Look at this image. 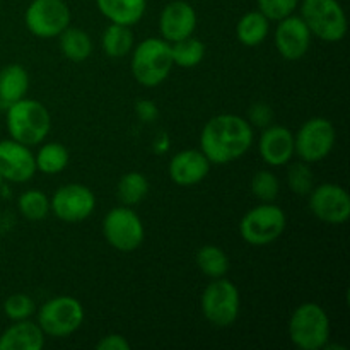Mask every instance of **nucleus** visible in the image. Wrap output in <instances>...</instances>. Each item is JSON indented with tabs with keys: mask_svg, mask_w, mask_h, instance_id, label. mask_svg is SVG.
<instances>
[{
	"mask_svg": "<svg viewBox=\"0 0 350 350\" xmlns=\"http://www.w3.org/2000/svg\"><path fill=\"white\" fill-rule=\"evenodd\" d=\"M252 146V123L232 113L211 118L200 133V150L211 164L232 163L245 156Z\"/></svg>",
	"mask_w": 350,
	"mask_h": 350,
	"instance_id": "1",
	"label": "nucleus"
},
{
	"mask_svg": "<svg viewBox=\"0 0 350 350\" xmlns=\"http://www.w3.org/2000/svg\"><path fill=\"white\" fill-rule=\"evenodd\" d=\"M51 129L50 111L36 99L23 98L7 106V130L10 139L27 147L38 146Z\"/></svg>",
	"mask_w": 350,
	"mask_h": 350,
	"instance_id": "2",
	"label": "nucleus"
},
{
	"mask_svg": "<svg viewBox=\"0 0 350 350\" xmlns=\"http://www.w3.org/2000/svg\"><path fill=\"white\" fill-rule=\"evenodd\" d=\"M171 43L161 38L140 41L132 55V75L144 88H156L173 70Z\"/></svg>",
	"mask_w": 350,
	"mask_h": 350,
	"instance_id": "3",
	"label": "nucleus"
},
{
	"mask_svg": "<svg viewBox=\"0 0 350 350\" xmlns=\"http://www.w3.org/2000/svg\"><path fill=\"white\" fill-rule=\"evenodd\" d=\"M289 337L296 347L320 350L330 340V318L317 303H304L289 320Z\"/></svg>",
	"mask_w": 350,
	"mask_h": 350,
	"instance_id": "4",
	"label": "nucleus"
},
{
	"mask_svg": "<svg viewBox=\"0 0 350 350\" xmlns=\"http://www.w3.org/2000/svg\"><path fill=\"white\" fill-rule=\"evenodd\" d=\"M286 212L273 202H262L250 208L239 222L241 238L252 246H267L286 231Z\"/></svg>",
	"mask_w": 350,
	"mask_h": 350,
	"instance_id": "5",
	"label": "nucleus"
},
{
	"mask_svg": "<svg viewBox=\"0 0 350 350\" xmlns=\"http://www.w3.org/2000/svg\"><path fill=\"white\" fill-rule=\"evenodd\" d=\"M301 17L311 36L327 43L342 41L347 34V17L337 0H303Z\"/></svg>",
	"mask_w": 350,
	"mask_h": 350,
	"instance_id": "6",
	"label": "nucleus"
},
{
	"mask_svg": "<svg viewBox=\"0 0 350 350\" xmlns=\"http://www.w3.org/2000/svg\"><path fill=\"white\" fill-rule=\"evenodd\" d=\"M200 306L208 323L219 328L231 327L238 320L241 308L238 287L224 277L212 279L202 294Z\"/></svg>",
	"mask_w": 350,
	"mask_h": 350,
	"instance_id": "7",
	"label": "nucleus"
},
{
	"mask_svg": "<svg viewBox=\"0 0 350 350\" xmlns=\"http://www.w3.org/2000/svg\"><path fill=\"white\" fill-rule=\"evenodd\" d=\"M84 321V308L75 297L57 296L46 301L38 311V325L44 335L64 338L81 328Z\"/></svg>",
	"mask_w": 350,
	"mask_h": 350,
	"instance_id": "8",
	"label": "nucleus"
},
{
	"mask_svg": "<svg viewBox=\"0 0 350 350\" xmlns=\"http://www.w3.org/2000/svg\"><path fill=\"white\" fill-rule=\"evenodd\" d=\"M337 140L335 126L330 120L314 116L310 118L294 137V154L308 164L320 163L332 152Z\"/></svg>",
	"mask_w": 350,
	"mask_h": 350,
	"instance_id": "9",
	"label": "nucleus"
},
{
	"mask_svg": "<svg viewBox=\"0 0 350 350\" xmlns=\"http://www.w3.org/2000/svg\"><path fill=\"white\" fill-rule=\"evenodd\" d=\"M103 234L109 246L123 253L133 252L139 248L146 236L142 221L139 215L126 205L115 207L105 215L103 221Z\"/></svg>",
	"mask_w": 350,
	"mask_h": 350,
	"instance_id": "10",
	"label": "nucleus"
},
{
	"mask_svg": "<svg viewBox=\"0 0 350 350\" xmlns=\"http://www.w3.org/2000/svg\"><path fill=\"white\" fill-rule=\"evenodd\" d=\"M24 23L38 38H58L70 24V9L65 0H33L24 14Z\"/></svg>",
	"mask_w": 350,
	"mask_h": 350,
	"instance_id": "11",
	"label": "nucleus"
},
{
	"mask_svg": "<svg viewBox=\"0 0 350 350\" xmlns=\"http://www.w3.org/2000/svg\"><path fill=\"white\" fill-rule=\"evenodd\" d=\"M96 208V197L85 185L68 183L58 188L50 200V211L65 222L85 221Z\"/></svg>",
	"mask_w": 350,
	"mask_h": 350,
	"instance_id": "12",
	"label": "nucleus"
},
{
	"mask_svg": "<svg viewBox=\"0 0 350 350\" xmlns=\"http://www.w3.org/2000/svg\"><path fill=\"white\" fill-rule=\"evenodd\" d=\"M310 208L327 224H344L350 219V197L340 185H318L310 191Z\"/></svg>",
	"mask_w": 350,
	"mask_h": 350,
	"instance_id": "13",
	"label": "nucleus"
},
{
	"mask_svg": "<svg viewBox=\"0 0 350 350\" xmlns=\"http://www.w3.org/2000/svg\"><path fill=\"white\" fill-rule=\"evenodd\" d=\"M36 173V159L31 149L17 140L0 142V174L12 183H26Z\"/></svg>",
	"mask_w": 350,
	"mask_h": 350,
	"instance_id": "14",
	"label": "nucleus"
},
{
	"mask_svg": "<svg viewBox=\"0 0 350 350\" xmlns=\"http://www.w3.org/2000/svg\"><path fill=\"white\" fill-rule=\"evenodd\" d=\"M275 48L286 60H299L311 46V33L301 16L284 17L277 21Z\"/></svg>",
	"mask_w": 350,
	"mask_h": 350,
	"instance_id": "15",
	"label": "nucleus"
},
{
	"mask_svg": "<svg viewBox=\"0 0 350 350\" xmlns=\"http://www.w3.org/2000/svg\"><path fill=\"white\" fill-rule=\"evenodd\" d=\"M197 27V12L185 0H173L163 9L159 16V31L163 40L176 43L188 36H193Z\"/></svg>",
	"mask_w": 350,
	"mask_h": 350,
	"instance_id": "16",
	"label": "nucleus"
},
{
	"mask_svg": "<svg viewBox=\"0 0 350 350\" xmlns=\"http://www.w3.org/2000/svg\"><path fill=\"white\" fill-rule=\"evenodd\" d=\"M258 150L269 166H284L294 157V133L282 125L265 126L260 137Z\"/></svg>",
	"mask_w": 350,
	"mask_h": 350,
	"instance_id": "17",
	"label": "nucleus"
},
{
	"mask_svg": "<svg viewBox=\"0 0 350 350\" xmlns=\"http://www.w3.org/2000/svg\"><path fill=\"white\" fill-rule=\"evenodd\" d=\"M208 171H211V161L202 150L197 149L181 150L170 161V176L180 187L198 185L205 180Z\"/></svg>",
	"mask_w": 350,
	"mask_h": 350,
	"instance_id": "18",
	"label": "nucleus"
},
{
	"mask_svg": "<svg viewBox=\"0 0 350 350\" xmlns=\"http://www.w3.org/2000/svg\"><path fill=\"white\" fill-rule=\"evenodd\" d=\"M43 347V330L29 318L16 321L0 335V350H41Z\"/></svg>",
	"mask_w": 350,
	"mask_h": 350,
	"instance_id": "19",
	"label": "nucleus"
},
{
	"mask_svg": "<svg viewBox=\"0 0 350 350\" xmlns=\"http://www.w3.org/2000/svg\"><path fill=\"white\" fill-rule=\"evenodd\" d=\"M96 5L109 23L132 27L146 14L147 0H96Z\"/></svg>",
	"mask_w": 350,
	"mask_h": 350,
	"instance_id": "20",
	"label": "nucleus"
},
{
	"mask_svg": "<svg viewBox=\"0 0 350 350\" xmlns=\"http://www.w3.org/2000/svg\"><path fill=\"white\" fill-rule=\"evenodd\" d=\"M29 89V75L23 65H7L0 70V105L10 106L26 98Z\"/></svg>",
	"mask_w": 350,
	"mask_h": 350,
	"instance_id": "21",
	"label": "nucleus"
},
{
	"mask_svg": "<svg viewBox=\"0 0 350 350\" xmlns=\"http://www.w3.org/2000/svg\"><path fill=\"white\" fill-rule=\"evenodd\" d=\"M270 31V21L260 10L246 12L236 24V36L245 46H258Z\"/></svg>",
	"mask_w": 350,
	"mask_h": 350,
	"instance_id": "22",
	"label": "nucleus"
},
{
	"mask_svg": "<svg viewBox=\"0 0 350 350\" xmlns=\"http://www.w3.org/2000/svg\"><path fill=\"white\" fill-rule=\"evenodd\" d=\"M60 50L70 62L81 64L92 53L91 36L79 27H67L60 33Z\"/></svg>",
	"mask_w": 350,
	"mask_h": 350,
	"instance_id": "23",
	"label": "nucleus"
},
{
	"mask_svg": "<svg viewBox=\"0 0 350 350\" xmlns=\"http://www.w3.org/2000/svg\"><path fill=\"white\" fill-rule=\"evenodd\" d=\"M103 50L108 57L122 58L133 50V33L130 26L109 24L103 33Z\"/></svg>",
	"mask_w": 350,
	"mask_h": 350,
	"instance_id": "24",
	"label": "nucleus"
},
{
	"mask_svg": "<svg viewBox=\"0 0 350 350\" xmlns=\"http://www.w3.org/2000/svg\"><path fill=\"white\" fill-rule=\"evenodd\" d=\"M149 193V181L142 173H126L120 178L118 187H116V195H118L120 202L126 207L140 204L144 198Z\"/></svg>",
	"mask_w": 350,
	"mask_h": 350,
	"instance_id": "25",
	"label": "nucleus"
},
{
	"mask_svg": "<svg viewBox=\"0 0 350 350\" xmlns=\"http://www.w3.org/2000/svg\"><path fill=\"white\" fill-rule=\"evenodd\" d=\"M36 159V170L44 174H58L67 167L68 150L58 142H48L40 147Z\"/></svg>",
	"mask_w": 350,
	"mask_h": 350,
	"instance_id": "26",
	"label": "nucleus"
},
{
	"mask_svg": "<svg viewBox=\"0 0 350 350\" xmlns=\"http://www.w3.org/2000/svg\"><path fill=\"white\" fill-rule=\"evenodd\" d=\"M197 265L202 272L211 279H219L224 277L229 270V258L226 252L219 246L207 245L202 246L197 252Z\"/></svg>",
	"mask_w": 350,
	"mask_h": 350,
	"instance_id": "27",
	"label": "nucleus"
},
{
	"mask_svg": "<svg viewBox=\"0 0 350 350\" xmlns=\"http://www.w3.org/2000/svg\"><path fill=\"white\" fill-rule=\"evenodd\" d=\"M171 57L173 64L183 68H193L204 60L205 44L193 36L171 43Z\"/></svg>",
	"mask_w": 350,
	"mask_h": 350,
	"instance_id": "28",
	"label": "nucleus"
},
{
	"mask_svg": "<svg viewBox=\"0 0 350 350\" xmlns=\"http://www.w3.org/2000/svg\"><path fill=\"white\" fill-rule=\"evenodd\" d=\"M17 208L29 221H43L50 214V198L40 190H27L17 200Z\"/></svg>",
	"mask_w": 350,
	"mask_h": 350,
	"instance_id": "29",
	"label": "nucleus"
},
{
	"mask_svg": "<svg viewBox=\"0 0 350 350\" xmlns=\"http://www.w3.org/2000/svg\"><path fill=\"white\" fill-rule=\"evenodd\" d=\"M252 193L260 202H273L280 193L279 178L272 171H258L252 180Z\"/></svg>",
	"mask_w": 350,
	"mask_h": 350,
	"instance_id": "30",
	"label": "nucleus"
},
{
	"mask_svg": "<svg viewBox=\"0 0 350 350\" xmlns=\"http://www.w3.org/2000/svg\"><path fill=\"white\" fill-rule=\"evenodd\" d=\"M287 183L289 188L297 195H308L313 190V173H311L310 164L299 161V163L291 164L287 171Z\"/></svg>",
	"mask_w": 350,
	"mask_h": 350,
	"instance_id": "31",
	"label": "nucleus"
},
{
	"mask_svg": "<svg viewBox=\"0 0 350 350\" xmlns=\"http://www.w3.org/2000/svg\"><path fill=\"white\" fill-rule=\"evenodd\" d=\"M36 311V304L27 294H12L3 303V313L9 320H27Z\"/></svg>",
	"mask_w": 350,
	"mask_h": 350,
	"instance_id": "32",
	"label": "nucleus"
},
{
	"mask_svg": "<svg viewBox=\"0 0 350 350\" xmlns=\"http://www.w3.org/2000/svg\"><path fill=\"white\" fill-rule=\"evenodd\" d=\"M299 0H258V10L269 21H280L294 14Z\"/></svg>",
	"mask_w": 350,
	"mask_h": 350,
	"instance_id": "33",
	"label": "nucleus"
},
{
	"mask_svg": "<svg viewBox=\"0 0 350 350\" xmlns=\"http://www.w3.org/2000/svg\"><path fill=\"white\" fill-rule=\"evenodd\" d=\"M250 118H252V123H255V125L269 126L270 122L273 120V113L269 105H265V103H256L250 109Z\"/></svg>",
	"mask_w": 350,
	"mask_h": 350,
	"instance_id": "34",
	"label": "nucleus"
},
{
	"mask_svg": "<svg viewBox=\"0 0 350 350\" xmlns=\"http://www.w3.org/2000/svg\"><path fill=\"white\" fill-rule=\"evenodd\" d=\"M135 111L137 116L146 123H152L157 118V115H159L156 103L150 101V99H139L135 105Z\"/></svg>",
	"mask_w": 350,
	"mask_h": 350,
	"instance_id": "35",
	"label": "nucleus"
},
{
	"mask_svg": "<svg viewBox=\"0 0 350 350\" xmlns=\"http://www.w3.org/2000/svg\"><path fill=\"white\" fill-rule=\"evenodd\" d=\"M96 349L98 350H129L130 344L125 337H122V335L111 334V335H106V337H103L101 340L96 344Z\"/></svg>",
	"mask_w": 350,
	"mask_h": 350,
	"instance_id": "36",
	"label": "nucleus"
},
{
	"mask_svg": "<svg viewBox=\"0 0 350 350\" xmlns=\"http://www.w3.org/2000/svg\"><path fill=\"white\" fill-rule=\"evenodd\" d=\"M170 150V135L166 132H161L154 140V152L166 154Z\"/></svg>",
	"mask_w": 350,
	"mask_h": 350,
	"instance_id": "37",
	"label": "nucleus"
},
{
	"mask_svg": "<svg viewBox=\"0 0 350 350\" xmlns=\"http://www.w3.org/2000/svg\"><path fill=\"white\" fill-rule=\"evenodd\" d=\"M2 181H3V178H2V174H0V187H2Z\"/></svg>",
	"mask_w": 350,
	"mask_h": 350,
	"instance_id": "38",
	"label": "nucleus"
}]
</instances>
